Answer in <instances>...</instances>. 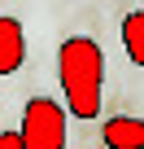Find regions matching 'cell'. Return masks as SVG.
Listing matches in <instances>:
<instances>
[{
	"label": "cell",
	"mask_w": 144,
	"mask_h": 149,
	"mask_svg": "<svg viewBox=\"0 0 144 149\" xmlns=\"http://www.w3.org/2000/svg\"><path fill=\"white\" fill-rule=\"evenodd\" d=\"M57 79L65 92V114L96 118L101 114V84H105V53L92 35H70L57 48Z\"/></svg>",
	"instance_id": "cell-1"
},
{
	"label": "cell",
	"mask_w": 144,
	"mask_h": 149,
	"mask_svg": "<svg viewBox=\"0 0 144 149\" xmlns=\"http://www.w3.org/2000/svg\"><path fill=\"white\" fill-rule=\"evenodd\" d=\"M22 61H26V35H22V22L0 13V74L22 70Z\"/></svg>",
	"instance_id": "cell-3"
},
{
	"label": "cell",
	"mask_w": 144,
	"mask_h": 149,
	"mask_svg": "<svg viewBox=\"0 0 144 149\" xmlns=\"http://www.w3.org/2000/svg\"><path fill=\"white\" fill-rule=\"evenodd\" d=\"M105 145H114V149H144V123L140 118H109L105 127Z\"/></svg>",
	"instance_id": "cell-4"
},
{
	"label": "cell",
	"mask_w": 144,
	"mask_h": 149,
	"mask_svg": "<svg viewBox=\"0 0 144 149\" xmlns=\"http://www.w3.org/2000/svg\"><path fill=\"white\" fill-rule=\"evenodd\" d=\"M101 149H114V145H101Z\"/></svg>",
	"instance_id": "cell-7"
},
{
	"label": "cell",
	"mask_w": 144,
	"mask_h": 149,
	"mask_svg": "<svg viewBox=\"0 0 144 149\" xmlns=\"http://www.w3.org/2000/svg\"><path fill=\"white\" fill-rule=\"evenodd\" d=\"M0 149H22V140H18V132H0Z\"/></svg>",
	"instance_id": "cell-6"
},
{
	"label": "cell",
	"mask_w": 144,
	"mask_h": 149,
	"mask_svg": "<svg viewBox=\"0 0 144 149\" xmlns=\"http://www.w3.org/2000/svg\"><path fill=\"white\" fill-rule=\"evenodd\" d=\"M122 44H127V57H131L135 66H144V13H140V9L127 13V22H122Z\"/></svg>",
	"instance_id": "cell-5"
},
{
	"label": "cell",
	"mask_w": 144,
	"mask_h": 149,
	"mask_svg": "<svg viewBox=\"0 0 144 149\" xmlns=\"http://www.w3.org/2000/svg\"><path fill=\"white\" fill-rule=\"evenodd\" d=\"M65 105H57L52 97H31L26 110H22V127H18V140L22 149H65Z\"/></svg>",
	"instance_id": "cell-2"
}]
</instances>
